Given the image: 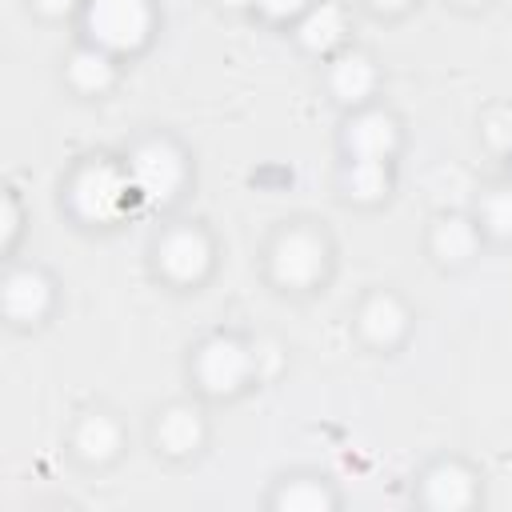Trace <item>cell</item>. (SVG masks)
I'll list each match as a JSON object with an SVG mask.
<instances>
[{
    "instance_id": "obj_1",
    "label": "cell",
    "mask_w": 512,
    "mask_h": 512,
    "mask_svg": "<svg viewBox=\"0 0 512 512\" xmlns=\"http://www.w3.org/2000/svg\"><path fill=\"white\" fill-rule=\"evenodd\" d=\"M88 32L104 52H132L148 40L152 12L144 0H92L88 4Z\"/></svg>"
},
{
    "instance_id": "obj_8",
    "label": "cell",
    "mask_w": 512,
    "mask_h": 512,
    "mask_svg": "<svg viewBox=\"0 0 512 512\" xmlns=\"http://www.w3.org/2000/svg\"><path fill=\"white\" fill-rule=\"evenodd\" d=\"M48 308V284L36 272H12L4 280V312L12 320H36Z\"/></svg>"
},
{
    "instance_id": "obj_5",
    "label": "cell",
    "mask_w": 512,
    "mask_h": 512,
    "mask_svg": "<svg viewBox=\"0 0 512 512\" xmlns=\"http://www.w3.org/2000/svg\"><path fill=\"white\" fill-rule=\"evenodd\" d=\"M324 268V244L312 232H288L272 252V272L280 284H312Z\"/></svg>"
},
{
    "instance_id": "obj_23",
    "label": "cell",
    "mask_w": 512,
    "mask_h": 512,
    "mask_svg": "<svg viewBox=\"0 0 512 512\" xmlns=\"http://www.w3.org/2000/svg\"><path fill=\"white\" fill-rule=\"evenodd\" d=\"M252 360H264V368H268V372H276V364H280V356H276V348H272V344H264L260 352L252 348Z\"/></svg>"
},
{
    "instance_id": "obj_12",
    "label": "cell",
    "mask_w": 512,
    "mask_h": 512,
    "mask_svg": "<svg viewBox=\"0 0 512 512\" xmlns=\"http://www.w3.org/2000/svg\"><path fill=\"white\" fill-rule=\"evenodd\" d=\"M156 436H160V444L172 456H184V452H192L200 444L204 428H200V416L192 408H168L164 420H160V428H156Z\"/></svg>"
},
{
    "instance_id": "obj_14",
    "label": "cell",
    "mask_w": 512,
    "mask_h": 512,
    "mask_svg": "<svg viewBox=\"0 0 512 512\" xmlns=\"http://www.w3.org/2000/svg\"><path fill=\"white\" fill-rule=\"evenodd\" d=\"M76 448L84 460H108L120 448V428L108 416H84L76 428Z\"/></svg>"
},
{
    "instance_id": "obj_13",
    "label": "cell",
    "mask_w": 512,
    "mask_h": 512,
    "mask_svg": "<svg viewBox=\"0 0 512 512\" xmlns=\"http://www.w3.org/2000/svg\"><path fill=\"white\" fill-rule=\"evenodd\" d=\"M68 76H72V84L76 88H84V92H100V88H108L112 84V52H104V48H80L72 60H68Z\"/></svg>"
},
{
    "instance_id": "obj_22",
    "label": "cell",
    "mask_w": 512,
    "mask_h": 512,
    "mask_svg": "<svg viewBox=\"0 0 512 512\" xmlns=\"http://www.w3.org/2000/svg\"><path fill=\"white\" fill-rule=\"evenodd\" d=\"M12 232H16V200L4 196V240H12Z\"/></svg>"
},
{
    "instance_id": "obj_2",
    "label": "cell",
    "mask_w": 512,
    "mask_h": 512,
    "mask_svg": "<svg viewBox=\"0 0 512 512\" xmlns=\"http://www.w3.org/2000/svg\"><path fill=\"white\" fill-rule=\"evenodd\" d=\"M132 188H136V184H132V172H128V168L100 160V164H92V168H84V172L76 176V184H72V204H76V212L88 216V220H112V216L128 204V192H132Z\"/></svg>"
},
{
    "instance_id": "obj_6",
    "label": "cell",
    "mask_w": 512,
    "mask_h": 512,
    "mask_svg": "<svg viewBox=\"0 0 512 512\" xmlns=\"http://www.w3.org/2000/svg\"><path fill=\"white\" fill-rule=\"evenodd\" d=\"M208 240L200 236V232H192V228H180V232H172L164 244H160V264H164V272L168 276H176V280H196V276H204V268H208Z\"/></svg>"
},
{
    "instance_id": "obj_3",
    "label": "cell",
    "mask_w": 512,
    "mask_h": 512,
    "mask_svg": "<svg viewBox=\"0 0 512 512\" xmlns=\"http://www.w3.org/2000/svg\"><path fill=\"white\" fill-rule=\"evenodd\" d=\"M128 172H132V184H136L140 196H148V200H168V196L180 188V180H184V160H180V152H176L172 144L152 140V144H144V148L132 156Z\"/></svg>"
},
{
    "instance_id": "obj_7",
    "label": "cell",
    "mask_w": 512,
    "mask_h": 512,
    "mask_svg": "<svg viewBox=\"0 0 512 512\" xmlns=\"http://www.w3.org/2000/svg\"><path fill=\"white\" fill-rule=\"evenodd\" d=\"M348 148L364 160H384L396 148V124L384 112H364L348 124Z\"/></svg>"
},
{
    "instance_id": "obj_26",
    "label": "cell",
    "mask_w": 512,
    "mask_h": 512,
    "mask_svg": "<svg viewBox=\"0 0 512 512\" xmlns=\"http://www.w3.org/2000/svg\"><path fill=\"white\" fill-rule=\"evenodd\" d=\"M464 4H480V0H464Z\"/></svg>"
},
{
    "instance_id": "obj_4",
    "label": "cell",
    "mask_w": 512,
    "mask_h": 512,
    "mask_svg": "<svg viewBox=\"0 0 512 512\" xmlns=\"http://www.w3.org/2000/svg\"><path fill=\"white\" fill-rule=\"evenodd\" d=\"M252 368H256L252 364V352L244 344H236V340H208L200 348V360H196V372H200L204 388H212V392L240 388Z\"/></svg>"
},
{
    "instance_id": "obj_25",
    "label": "cell",
    "mask_w": 512,
    "mask_h": 512,
    "mask_svg": "<svg viewBox=\"0 0 512 512\" xmlns=\"http://www.w3.org/2000/svg\"><path fill=\"white\" fill-rule=\"evenodd\" d=\"M372 4H376V8H404L408 0H372Z\"/></svg>"
},
{
    "instance_id": "obj_24",
    "label": "cell",
    "mask_w": 512,
    "mask_h": 512,
    "mask_svg": "<svg viewBox=\"0 0 512 512\" xmlns=\"http://www.w3.org/2000/svg\"><path fill=\"white\" fill-rule=\"evenodd\" d=\"M76 0H36V8H44V12H52V16H60V12H68Z\"/></svg>"
},
{
    "instance_id": "obj_21",
    "label": "cell",
    "mask_w": 512,
    "mask_h": 512,
    "mask_svg": "<svg viewBox=\"0 0 512 512\" xmlns=\"http://www.w3.org/2000/svg\"><path fill=\"white\" fill-rule=\"evenodd\" d=\"M252 4H256L264 16H276V20H280V16H296V12H308V8H312V0H252Z\"/></svg>"
},
{
    "instance_id": "obj_17",
    "label": "cell",
    "mask_w": 512,
    "mask_h": 512,
    "mask_svg": "<svg viewBox=\"0 0 512 512\" xmlns=\"http://www.w3.org/2000/svg\"><path fill=\"white\" fill-rule=\"evenodd\" d=\"M348 188L360 200H376L388 192V160H364L356 156V164L348 168Z\"/></svg>"
},
{
    "instance_id": "obj_18",
    "label": "cell",
    "mask_w": 512,
    "mask_h": 512,
    "mask_svg": "<svg viewBox=\"0 0 512 512\" xmlns=\"http://www.w3.org/2000/svg\"><path fill=\"white\" fill-rule=\"evenodd\" d=\"M328 504H332V496L320 484H312V480H292L276 496V508H284V512H320Z\"/></svg>"
},
{
    "instance_id": "obj_9",
    "label": "cell",
    "mask_w": 512,
    "mask_h": 512,
    "mask_svg": "<svg viewBox=\"0 0 512 512\" xmlns=\"http://www.w3.org/2000/svg\"><path fill=\"white\" fill-rule=\"evenodd\" d=\"M360 328L372 344H396L408 328V312L400 308L396 296H372L360 312Z\"/></svg>"
},
{
    "instance_id": "obj_19",
    "label": "cell",
    "mask_w": 512,
    "mask_h": 512,
    "mask_svg": "<svg viewBox=\"0 0 512 512\" xmlns=\"http://www.w3.org/2000/svg\"><path fill=\"white\" fill-rule=\"evenodd\" d=\"M484 224L496 236H512V188L508 192H492L484 200Z\"/></svg>"
},
{
    "instance_id": "obj_11",
    "label": "cell",
    "mask_w": 512,
    "mask_h": 512,
    "mask_svg": "<svg viewBox=\"0 0 512 512\" xmlns=\"http://www.w3.org/2000/svg\"><path fill=\"white\" fill-rule=\"evenodd\" d=\"M340 36H344V12H340L336 4L320 0V4H312V8L304 12V20H300V40H304L308 48L324 52V48L340 44Z\"/></svg>"
},
{
    "instance_id": "obj_16",
    "label": "cell",
    "mask_w": 512,
    "mask_h": 512,
    "mask_svg": "<svg viewBox=\"0 0 512 512\" xmlns=\"http://www.w3.org/2000/svg\"><path fill=\"white\" fill-rule=\"evenodd\" d=\"M372 64L364 60V56H344L336 68H332V92L340 96V100H364L368 92H372Z\"/></svg>"
},
{
    "instance_id": "obj_10",
    "label": "cell",
    "mask_w": 512,
    "mask_h": 512,
    "mask_svg": "<svg viewBox=\"0 0 512 512\" xmlns=\"http://www.w3.org/2000/svg\"><path fill=\"white\" fill-rule=\"evenodd\" d=\"M424 500L432 508H464L472 504V476L456 464H440L424 480Z\"/></svg>"
},
{
    "instance_id": "obj_20",
    "label": "cell",
    "mask_w": 512,
    "mask_h": 512,
    "mask_svg": "<svg viewBox=\"0 0 512 512\" xmlns=\"http://www.w3.org/2000/svg\"><path fill=\"white\" fill-rule=\"evenodd\" d=\"M484 136H488V144H492V148L508 152V148H512V108L492 112V116L484 120Z\"/></svg>"
},
{
    "instance_id": "obj_15",
    "label": "cell",
    "mask_w": 512,
    "mask_h": 512,
    "mask_svg": "<svg viewBox=\"0 0 512 512\" xmlns=\"http://www.w3.org/2000/svg\"><path fill=\"white\" fill-rule=\"evenodd\" d=\"M432 248H436V256H440V260L456 264V260L472 256V248H476V228H472L468 220H460V216L440 220V224H436V232H432Z\"/></svg>"
}]
</instances>
